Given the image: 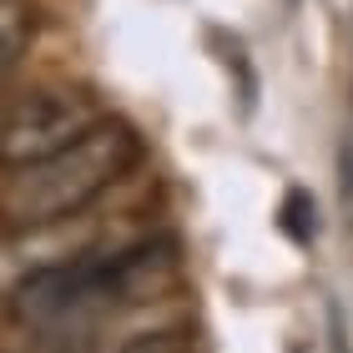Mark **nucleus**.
<instances>
[{
    "label": "nucleus",
    "mask_w": 353,
    "mask_h": 353,
    "mask_svg": "<svg viewBox=\"0 0 353 353\" xmlns=\"http://www.w3.org/2000/svg\"><path fill=\"white\" fill-rule=\"evenodd\" d=\"M172 272H176L172 248L162 243H121V248L91 243L86 252H76V258L36 272L26 288H15L6 298L10 323L56 353H86V348H101V333L111 328V318L132 313L152 293H162Z\"/></svg>",
    "instance_id": "nucleus-1"
},
{
    "label": "nucleus",
    "mask_w": 353,
    "mask_h": 353,
    "mask_svg": "<svg viewBox=\"0 0 353 353\" xmlns=\"http://www.w3.org/2000/svg\"><path fill=\"white\" fill-rule=\"evenodd\" d=\"M137 162H141L137 132L106 117L76 147L46 157L36 167L6 172V182H0V228L26 232V228H56V222L86 217V207L96 197H106Z\"/></svg>",
    "instance_id": "nucleus-2"
},
{
    "label": "nucleus",
    "mask_w": 353,
    "mask_h": 353,
    "mask_svg": "<svg viewBox=\"0 0 353 353\" xmlns=\"http://www.w3.org/2000/svg\"><path fill=\"white\" fill-rule=\"evenodd\" d=\"M106 121V106L81 86H41L0 111V172L36 167L46 157L76 147Z\"/></svg>",
    "instance_id": "nucleus-3"
},
{
    "label": "nucleus",
    "mask_w": 353,
    "mask_h": 353,
    "mask_svg": "<svg viewBox=\"0 0 353 353\" xmlns=\"http://www.w3.org/2000/svg\"><path fill=\"white\" fill-rule=\"evenodd\" d=\"M71 222L26 228V232H6L0 237V298H10L15 288H26L36 272H46V268H56V263H66V258H76V252L91 248V243H66V237H61Z\"/></svg>",
    "instance_id": "nucleus-4"
},
{
    "label": "nucleus",
    "mask_w": 353,
    "mask_h": 353,
    "mask_svg": "<svg viewBox=\"0 0 353 353\" xmlns=\"http://www.w3.org/2000/svg\"><path fill=\"white\" fill-rule=\"evenodd\" d=\"M36 36V10L26 0H0V71H10Z\"/></svg>",
    "instance_id": "nucleus-5"
}]
</instances>
